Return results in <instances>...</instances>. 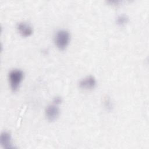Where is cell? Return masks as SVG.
Masks as SVG:
<instances>
[{
  "label": "cell",
  "mask_w": 149,
  "mask_h": 149,
  "mask_svg": "<svg viewBox=\"0 0 149 149\" xmlns=\"http://www.w3.org/2000/svg\"><path fill=\"white\" fill-rule=\"evenodd\" d=\"M70 35L66 30H59L55 34L54 40L55 45L61 50L65 49L69 44Z\"/></svg>",
  "instance_id": "1"
},
{
  "label": "cell",
  "mask_w": 149,
  "mask_h": 149,
  "mask_svg": "<svg viewBox=\"0 0 149 149\" xmlns=\"http://www.w3.org/2000/svg\"><path fill=\"white\" fill-rule=\"evenodd\" d=\"M23 76L24 73L20 69H13L9 72L8 78L10 87L12 91H16L18 90L23 79Z\"/></svg>",
  "instance_id": "2"
},
{
  "label": "cell",
  "mask_w": 149,
  "mask_h": 149,
  "mask_svg": "<svg viewBox=\"0 0 149 149\" xmlns=\"http://www.w3.org/2000/svg\"><path fill=\"white\" fill-rule=\"evenodd\" d=\"M60 113L58 105L55 104H50L47 107L45 110V115L48 121L55 120L59 116Z\"/></svg>",
  "instance_id": "3"
},
{
  "label": "cell",
  "mask_w": 149,
  "mask_h": 149,
  "mask_svg": "<svg viewBox=\"0 0 149 149\" xmlns=\"http://www.w3.org/2000/svg\"><path fill=\"white\" fill-rule=\"evenodd\" d=\"M97 84L95 77L93 76H88L81 79L79 83L80 88L84 90H90L94 88Z\"/></svg>",
  "instance_id": "4"
},
{
  "label": "cell",
  "mask_w": 149,
  "mask_h": 149,
  "mask_svg": "<svg viewBox=\"0 0 149 149\" xmlns=\"http://www.w3.org/2000/svg\"><path fill=\"white\" fill-rule=\"evenodd\" d=\"M17 30L23 37H29L33 32L32 27L25 22H20L17 24Z\"/></svg>",
  "instance_id": "5"
},
{
  "label": "cell",
  "mask_w": 149,
  "mask_h": 149,
  "mask_svg": "<svg viewBox=\"0 0 149 149\" xmlns=\"http://www.w3.org/2000/svg\"><path fill=\"white\" fill-rule=\"evenodd\" d=\"M1 144L5 148H12L14 147L12 143V136L9 132L5 131L1 133Z\"/></svg>",
  "instance_id": "6"
},
{
  "label": "cell",
  "mask_w": 149,
  "mask_h": 149,
  "mask_svg": "<svg viewBox=\"0 0 149 149\" xmlns=\"http://www.w3.org/2000/svg\"><path fill=\"white\" fill-rule=\"evenodd\" d=\"M129 21L128 17L125 15H120L116 19V23L120 26H123L127 23Z\"/></svg>",
  "instance_id": "7"
},
{
  "label": "cell",
  "mask_w": 149,
  "mask_h": 149,
  "mask_svg": "<svg viewBox=\"0 0 149 149\" xmlns=\"http://www.w3.org/2000/svg\"><path fill=\"white\" fill-rule=\"evenodd\" d=\"M62 102V98L60 97H56L54 98V100H53V103L58 105L59 104H61Z\"/></svg>",
  "instance_id": "8"
}]
</instances>
